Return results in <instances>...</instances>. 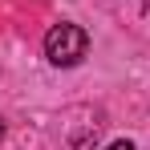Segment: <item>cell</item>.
I'll return each instance as SVG.
<instances>
[{"mask_svg":"<svg viewBox=\"0 0 150 150\" xmlns=\"http://www.w3.org/2000/svg\"><path fill=\"white\" fill-rule=\"evenodd\" d=\"M105 150H134V142H130V138H118V142H110Z\"/></svg>","mask_w":150,"mask_h":150,"instance_id":"7a4b0ae2","label":"cell"},{"mask_svg":"<svg viewBox=\"0 0 150 150\" xmlns=\"http://www.w3.org/2000/svg\"><path fill=\"white\" fill-rule=\"evenodd\" d=\"M0 142H4V118H0Z\"/></svg>","mask_w":150,"mask_h":150,"instance_id":"3957f363","label":"cell"},{"mask_svg":"<svg viewBox=\"0 0 150 150\" xmlns=\"http://www.w3.org/2000/svg\"><path fill=\"white\" fill-rule=\"evenodd\" d=\"M85 53H89V33L81 25L61 21V25H53L49 33H45V57H49V65H57V69L81 65Z\"/></svg>","mask_w":150,"mask_h":150,"instance_id":"6da1fadb","label":"cell"}]
</instances>
